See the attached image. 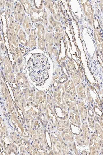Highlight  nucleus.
I'll return each instance as SVG.
<instances>
[{
	"label": "nucleus",
	"mask_w": 103,
	"mask_h": 155,
	"mask_svg": "<svg viewBox=\"0 0 103 155\" xmlns=\"http://www.w3.org/2000/svg\"><path fill=\"white\" fill-rule=\"evenodd\" d=\"M54 99L57 103L58 105L62 107L65 110L67 109V106L65 104L64 97L65 95V91L64 86L59 85L55 88L54 92Z\"/></svg>",
	"instance_id": "f257e3e1"
},
{
	"label": "nucleus",
	"mask_w": 103,
	"mask_h": 155,
	"mask_svg": "<svg viewBox=\"0 0 103 155\" xmlns=\"http://www.w3.org/2000/svg\"><path fill=\"white\" fill-rule=\"evenodd\" d=\"M69 115L70 121L72 123L79 126L80 125V119L78 110L70 111Z\"/></svg>",
	"instance_id": "f8f14e48"
},
{
	"label": "nucleus",
	"mask_w": 103,
	"mask_h": 155,
	"mask_svg": "<svg viewBox=\"0 0 103 155\" xmlns=\"http://www.w3.org/2000/svg\"><path fill=\"white\" fill-rule=\"evenodd\" d=\"M52 108H53L54 112L57 118L63 120L68 119V113L66 111L63 110V108H61L60 106L55 104Z\"/></svg>",
	"instance_id": "39448f33"
},
{
	"label": "nucleus",
	"mask_w": 103,
	"mask_h": 155,
	"mask_svg": "<svg viewBox=\"0 0 103 155\" xmlns=\"http://www.w3.org/2000/svg\"><path fill=\"white\" fill-rule=\"evenodd\" d=\"M77 104L81 118L83 120H86L87 118L88 112L84 103L82 101L78 100L77 101Z\"/></svg>",
	"instance_id": "2eb2a0df"
},
{
	"label": "nucleus",
	"mask_w": 103,
	"mask_h": 155,
	"mask_svg": "<svg viewBox=\"0 0 103 155\" xmlns=\"http://www.w3.org/2000/svg\"><path fill=\"white\" fill-rule=\"evenodd\" d=\"M49 20L50 21V23L55 28L57 32V34L62 36L64 35V31H63L62 26L61 23L59 22H56L54 20L53 18L52 17H50Z\"/></svg>",
	"instance_id": "dca6fc26"
},
{
	"label": "nucleus",
	"mask_w": 103,
	"mask_h": 155,
	"mask_svg": "<svg viewBox=\"0 0 103 155\" xmlns=\"http://www.w3.org/2000/svg\"><path fill=\"white\" fill-rule=\"evenodd\" d=\"M69 147V149L72 152H74L75 154H77V151L76 149V147L75 145L74 142H68Z\"/></svg>",
	"instance_id": "393cba45"
},
{
	"label": "nucleus",
	"mask_w": 103,
	"mask_h": 155,
	"mask_svg": "<svg viewBox=\"0 0 103 155\" xmlns=\"http://www.w3.org/2000/svg\"><path fill=\"white\" fill-rule=\"evenodd\" d=\"M57 125L58 130L60 131H63L69 127L70 120L68 119L65 120H61L58 122H57Z\"/></svg>",
	"instance_id": "6ab92c4d"
},
{
	"label": "nucleus",
	"mask_w": 103,
	"mask_h": 155,
	"mask_svg": "<svg viewBox=\"0 0 103 155\" xmlns=\"http://www.w3.org/2000/svg\"><path fill=\"white\" fill-rule=\"evenodd\" d=\"M94 119L95 122H98L100 124L101 127L103 129V118L102 117H99L97 116H95L94 117Z\"/></svg>",
	"instance_id": "cd10ccee"
},
{
	"label": "nucleus",
	"mask_w": 103,
	"mask_h": 155,
	"mask_svg": "<svg viewBox=\"0 0 103 155\" xmlns=\"http://www.w3.org/2000/svg\"><path fill=\"white\" fill-rule=\"evenodd\" d=\"M62 137L65 142H69L74 141V135L70 129L66 128L61 133Z\"/></svg>",
	"instance_id": "4468645a"
},
{
	"label": "nucleus",
	"mask_w": 103,
	"mask_h": 155,
	"mask_svg": "<svg viewBox=\"0 0 103 155\" xmlns=\"http://www.w3.org/2000/svg\"><path fill=\"white\" fill-rule=\"evenodd\" d=\"M38 25L39 28L38 32V45L41 49L43 50L45 47L44 27L41 24Z\"/></svg>",
	"instance_id": "1a4fd4ad"
},
{
	"label": "nucleus",
	"mask_w": 103,
	"mask_h": 155,
	"mask_svg": "<svg viewBox=\"0 0 103 155\" xmlns=\"http://www.w3.org/2000/svg\"><path fill=\"white\" fill-rule=\"evenodd\" d=\"M33 12L36 13L33 15L34 16L32 17L34 21H35L36 22L40 21L45 25L47 24V14L46 11L44 10L40 11L35 10Z\"/></svg>",
	"instance_id": "20e7f679"
},
{
	"label": "nucleus",
	"mask_w": 103,
	"mask_h": 155,
	"mask_svg": "<svg viewBox=\"0 0 103 155\" xmlns=\"http://www.w3.org/2000/svg\"><path fill=\"white\" fill-rule=\"evenodd\" d=\"M87 112L89 117L90 118H93L94 116V112L93 108L91 107V106L89 104H88V106Z\"/></svg>",
	"instance_id": "bb28decb"
},
{
	"label": "nucleus",
	"mask_w": 103,
	"mask_h": 155,
	"mask_svg": "<svg viewBox=\"0 0 103 155\" xmlns=\"http://www.w3.org/2000/svg\"><path fill=\"white\" fill-rule=\"evenodd\" d=\"M65 91L72 97H75L76 95V91L74 83L71 79L68 80L64 84Z\"/></svg>",
	"instance_id": "9d476101"
},
{
	"label": "nucleus",
	"mask_w": 103,
	"mask_h": 155,
	"mask_svg": "<svg viewBox=\"0 0 103 155\" xmlns=\"http://www.w3.org/2000/svg\"><path fill=\"white\" fill-rule=\"evenodd\" d=\"M47 99L48 102L50 106H51L52 108L53 107L54 104H55L53 99V98H52V97L50 95H47Z\"/></svg>",
	"instance_id": "c85d7f7f"
},
{
	"label": "nucleus",
	"mask_w": 103,
	"mask_h": 155,
	"mask_svg": "<svg viewBox=\"0 0 103 155\" xmlns=\"http://www.w3.org/2000/svg\"><path fill=\"white\" fill-rule=\"evenodd\" d=\"M94 112L99 117H102V112L98 107L97 105H95L93 107Z\"/></svg>",
	"instance_id": "a878e982"
},
{
	"label": "nucleus",
	"mask_w": 103,
	"mask_h": 155,
	"mask_svg": "<svg viewBox=\"0 0 103 155\" xmlns=\"http://www.w3.org/2000/svg\"><path fill=\"white\" fill-rule=\"evenodd\" d=\"M95 37L97 43L99 51L102 52V39L101 38V34L98 30H95L94 32Z\"/></svg>",
	"instance_id": "412c9836"
},
{
	"label": "nucleus",
	"mask_w": 103,
	"mask_h": 155,
	"mask_svg": "<svg viewBox=\"0 0 103 155\" xmlns=\"http://www.w3.org/2000/svg\"><path fill=\"white\" fill-rule=\"evenodd\" d=\"M46 111L48 120L52 122L54 126H57L58 122L57 118L49 104L47 105Z\"/></svg>",
	"instance_id": "6e6552de"
},
{
	"label": "nucleus",
	"mask_w": 103,
	"mask_h": 155,
	"mask_svg": "<svg viewBox=\"0 0 103 155\" xmlns=\"http://www.w3.org/2000/svg\"><path fill=\"white\" fill-rule=\"evenodd\" d=\"M77 92L81 98H86V88L85 84L82 83L77 85Z\"/></svg>",
	"instance_id": "aec40b11"
},
{
	"label": "nucleus",
	"mask_w": 103,
	"mask_h": 155,
	"mask_svg": "<svg viewBox=\"0 0 103 155\" xmlns=\"http://www.w3.org/2000/svg\"><path fill=\"white\" fill-rule=\"evenodd\" d=\"M103 140L101 139L94 133L91 135L90 140L89 147L90 154L92 155H98L99 154L101 145Z\"/></svg>",
	"instance_id": "f03ea898"
},
{
	"label": "nucleus",
	"mask_w": 103,
	"mask_h": 155,
	"mask_svg": "<svg viewBox=\"0 0 103 155\" xmlns=\"http://www.w3.org/2000/svg\"><path fill=\"white\" fill-rule=\"evenodd\" d=\"M51 136L52 141V148L54 153L56 155H62V148L60 143L57 141V139L51 133Z\"/></svg>",
	"instance_id": "9b49d317"
},
{
	"label": "nucleus",
	"mask_w": 103,
	"mask_h": 155,
	"mask_svg": "<svg viewBox=\"0 0 103 155\" xmlns=\"http://www.w3.org/2000/svg\"><path fill=\"white\" fill-rule=\"evenodd\" d=\"M46 47H47L48 53L51 56V52L52 51L51 47L53 45V38H52V34L51 33L46 34Z\"/></svg>",
	"instance_id": "f3484780"
},
{
	"label": "nucleus",
	"mask_w": 103,
	"mask_h": 155,
	"mask_svg": "<svg viewBox=\"0 0 103 155\" xmlns=\"http://www.w3.org/2000/svg\"><path fill=\"white\" fill-rule=\"evenodd\" d=\"M46 4V6L52 12L55 19L59 21L60 17V12L56 3L54 1H48L45 3V5Z\"/></svg>",
	"instance_id": "0eeeda50"
},
{
	"label": "nucleus",
	"mask_w": 103,
	"mask_h": 155,
	"mask_svg": "<svg viewBox=\"0 0 103 155\" xmlns=\"http://www.w3.org/2000/svg\"><path fill=\"white\" fill-rule=\"evenodd\" d=\"M95 131L96 135L101 139L103 140V130L98 124L96 123L95 125Z\"/></svg>",
	"instance_id": "b1692460"
},
{
	"label": "nucleus",
	"mask_w": 103,
	"mask_h": 155,
	"mask_svg": "<svg viewBox=\"0 0 103 155\" xmlns=\"http://www.w3.org/2000/svg\"><path fill=\"white\" fill-rule=\"evenodd\" d=\"M88 122H89L90 127H91L92 129H93L95 127L94 121L93 119L90 118L89 117H88Z\"/></svg>",
	"instance_id": "c756f323"
},
{
	"label": "nucleus",
	"mask_w": 103,
	"mask_h": 155,
	"mask_svg": "<svg viewBox=\"0 0 103 155\" xmlns=\"http://www.w3.org/2000/svg\"><path fill=\"white\" fill-rule=\"evenodd\" d=\"M36 104L41 106L43 111H46L48 104L47 99L44 92L40 91L38 92L36 95Z\"/></svg>",
	"instance_id": "7ed1b4c3"
},
{
	"label": "nucleus",
	"mask_w": 103,
	"mask_h": 155,
	"mask_svg": "<svg viewBox=\"0 0 103 155\" xmlns=\"http://www.w3.org/2000/svg\"><path fill=\"white\" fill-rule=\"evenodd\" d=\"M70 130L74 135L78 136L82 132V129L79 126L75 125L73 123H71L70 125Z\"/></svg>",
	"instance_id": "4be33fe9"
},
{
	"label": "nucleus",
	"mask_w": 103,
	"mask_h": 155,
	"mask_svg": "<svg viewBox=\"0 0 103 155\" xmlns=\"http://www.w3.org/2000/svg\"><path fill=\"white\" fill-rule=\"evenodd\" d=\"M64 102L67 106L68 107L70 111L78 110L76 106V99L75 97H73L67 93L64 98Z\"/></svg>",
	"instance_id": "423d86ee"
},
{
	"label": "nucleus",
	"mask_w": 103,
	"mask_h": 155,
	"mask_svg": "<svg viewBox=\"0 0 103 155\" xmlns=\"http://www.w3.org/2000/svg\"><path fill=\"white\" fill-rule=\"evenodd\" d=\"M59 141L60 142L61 147L63 149V154L64 155H68L69 154V149L67 144L65 143L64 141L63 140V138L58 135L57 136Z\"/></svg>",
	"instance_id": "5701e85b"
},
{
	"label": "nucleus",
	"mask_w": 103,
	"mask_h": 155,
	"mask_svg": "<svg viewBox=\"0 0 103 155\" xmlns=\"http://www.w3.org/2000/svg\"><path fill=\"white\" fill-rule=\"evenodd\" d=\"M5 99H6V100L7 99V98L6 97H5Z\"/></svg>",
	"instance_id": "7c9ffc66"
},
{
	"label": "nucleus",
	"mask_w": 103,
	"mask_h": 155,
	"mask_svg": "<svg viewBox=\"0 0 103 155\" xmlns=\"http://www.w3.org/2000/svg\"><path fill=\"white\" fill-rule=\"evenodd\" d=\"M83 6L85 14L89 18L90 23H92L93 14L91 5L90 4H87V1H86V3H83Z\"/></svg>",
	"instance_id": "ddd939ff"
},
{
	"label": "nucleus",
	"mask_w": 103,
	"mask_h": 155,
	"mask_svg": "<svg viewBox=\"0 0 103 155\" xmlns=\"http://www.w3.org/2000/svg\"><path fill=\"white\" fill-rule=\"evenodd\" d=\"M37 133L38 138L40 141L41 142L43 146L46 149H47V145L44 131L41 128H40L38 130Z\"/></svg>",
	"instance_id": "a211bd4d"
}]
</instances>
